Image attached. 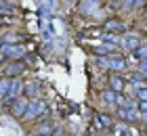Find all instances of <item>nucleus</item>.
I'll return each instance as SVG.
<instances>
[{"label":"nucleus","mask_w":147,"mask_h":136,"mask_svg":"<svg viewBox=\"0 0 147 136\" xmlns=\"http://www.w3.org/2000/svg\"><path fill=\"white\" fill-rule=\"evenodd\" d=\"M46 115V103L42 98H34L28 103V109H25L21 121H30V119H40Z\"/></svg>","instance_id":"nucleus-1"},{"label":"nucleus","mask_w":147,"mask_h":136,"mask_svg":"<svg viewBox=\"0 0 147 136\" xmlns=\"http://www.w3.org/2000/svg\"><path fill=\"white\" fill-rule=\"evenodd\" d=\"M99 65L105 67V69H109V71H124L126 69V61L122 54H118V52H109L107 57H101L99 59Z\"/></svg>","instance_id":"nucleus-2"},{"label":"nucleus","mask_w":147,"mask_h":136,"mask_svg":"<svg viewBox=\"0 0 147 136\" xmlns=\"http://www.w3.org/2000/svg\"><path fill=\"white\" fill-rule=\"evenodd\" d=\"M25 63L23 61H6V65L0 69V76L2 78H19L25 73Z\"/></svg>","instance_id":"nucleus-3"},{"label":"nucleus","mask_w":147,"mask_h":136,"mask_svg":"<svg viewBox=\"0 0 147 136\" xmlns=\"http://www.w3.org/2000/svg\"><path fill=\"white\" fill-rule=\"evenodd\" d=\"M21 94H23V82L19 78H11V86H9V92L2 96V105L9 107L13 100H15L17 96H21Z\"/></svg>","instance_id":"nucleus-4"},{"label":"nucleus","mask_w":147,"mask_h":136,"mask_svg":"<svg viewBox=\"0 0 147 136\" xmlns=\"http://www.w3.org/2000/svg\"><path fill=\"white\" fill-rule=\"evenodd\" d=\"M28 103H30V98L28 96H17L15 100H13V103L9 105V111H11V115L15 119H21L23 117V113H25V109H28Z\"/></svg>","instance_id":"nucleus-5"},{"label":"nucleus","mask_w":147,"mask_h":136,"mask_svg":"<svg viewBox=\"0 0 147 136\" xmlns=\"http://www.w3.org/2000/svg\"><path fill=\"white\" fill-rule=\"evenodd\" d=\"M2 57L6 61H21L23 59V48L19 44H2Z\"/></svg>","instance_id":"nucleus-6"},{"label":"nucleus","mask_w":147,"mask_h":136,"mask_svg":"<svg viewBox=\"0 0 147 136\" xmlns=\"http://www.w3.org/2000/svg\"><path fill=\"white\" fill-rule=\"evenodd\" d=\"M126 82H124V78L120 76V73H111L109 76V80H107V88L109 90H113L116 94H124V90H126Z\"/></svg>","instance_id":"nucleus-7"},{"label":"nucleus","mask_w":147,"mask_h":136,"mask_svg":"<svg viewBox=\"0 0 147 136\" xmlns=\"http://www.w3.org/2000/svg\"><path fill=\"white\" fill-rule=\"evenodd\" d=\"M122 42H124V48L128 50V52H132V50H135L139 44L143 42V40L139 38L137 33H126V36H122Z\"/></svg>","instance_id":"nucleus-8"},{"label":"nucleus","mask_w":147,"mask_h":136,"mask_svg":"<svg viewBox=\"0 0 147 136\" xmlns=\"http://www.w3.org/2000/svg\"><path fill=\"white\" fill-rule=\"evenodd\" d=\"M51 132H53L51 119L40 117V119H38V126H36V134H40V136H51Z\"/></svg>","instance_id":"nucleus-9"},{"label":"nucleus","mask_w":147,"mask_h":136,"mask_svg":"<svg viewBox=\"0 0 147 136\" xmlns=\"http://www.w3.org/2000/svg\"><path fill=\"white\" fill-rule=\"evenodd\" d=\"M103 27H105V31H116V33H122L126 29V25L120 23L118 19H107V21L103 23Z\"/></svg>","instance_id":"nucleus-10"},{"label":"nucleus","mask_w":147,"mask_h":136,"mask_svg":"<svg viewBox=\"0 0 147 136\" xmlns=\"http://www.w3.org/2000/svg\"><path fill=\"white\" fill-rule=\"evenodd\" d=\"M25 40L23 33H6V36H2V44H21Z\"/></svg>","instance_id":"nucleus-11"},{"label":"nucleus","mask_w":147,"mask_h":136,"mask_svg":"<svg viewBox=\"0 0 147 136\" xmlns=\"http://www.w3.org/2000/svg\"><path fill=\"white\" fill-rule=\"evenodd\" d=\"M101 98H103V103H105V105H116V100H118V94L113 92V90H109V88H107V90H103V92H101Z\"/></svg>","instance_id":"nucleus-12"},{"label":"nucleus","mask_w":147,"mask_h":136,"mask_svg":"<svg viewBox=\"0 0 147 136\" xmlns=\"http://www.w3.org/2000/svg\"><path fill=\"white\" fill-rule=\"evenodd\" d=\"M9 86H11V78H2L0 76V98L9 92Z\"/></svg>","instance_id":"nucleus-13"},{"label":"nucleus","mask_w":147,"mask_h":136,"mask_svg":"<svg viewBox=\"0 0 147 136\" xmlns=\"http://www.w3.org/2000/svg\"><path fill=\"white\" fill-rule=\"evenodd\" d=\"M51 136H65V132H63V128H53Z\"/></svg>","instance_id":"nucleus-14"},{"label":"nucleus","mask_w":147,"mask_h":136,"mask_svg":"<svg viewBox=\"0 0 147 136\" xmlns=\"http://www.w3.org/2000/svg\"><path fill=\"white\" fill-rule=\"evenodd\" d=\"M9 21H11V19H9V17H4V15H0V27H2L4 23H9Z\"/></svg>","instance_id":"nucleus-15"},{"label":"nucleus","mask_w":147,"mask_h":136,"mask_svg":"<svg viewBox=\"0 0 147 136\" xmlns=\"http://www.w3.org/2000/svg\"><path fill=\"white\" fill-rule=\"evenodd\" d=\"M28 136H40V134H32V132H30V134H28Z\"/></svg>","instance_id":"nucleus-16"},{"label":"nucleus","mask_w":147,"mask_h":136,"mask_svg":"<svg viewBox=\"0 0 147 136\" xmlns=\"http://www.w3.org/2000/svg\"><path fill=\"white\" fill-rule=\"evenodd\" d=\"M0 2H2V0H0Z\"/></svg>","instance_id":"nucleus-17"}]
</instances>
